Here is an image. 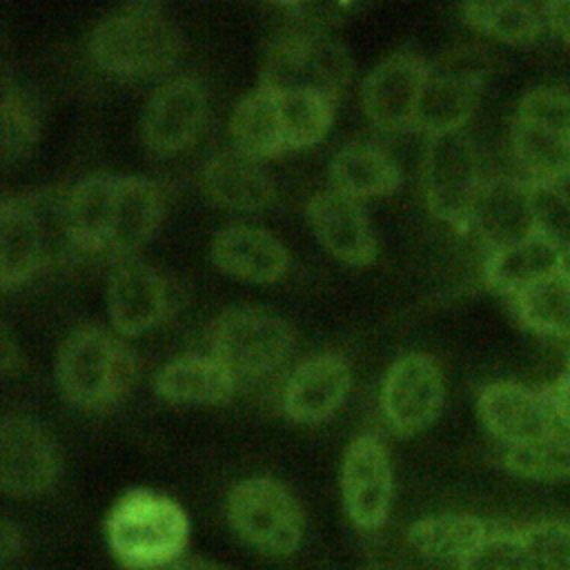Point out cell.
<instances>
[{"label": "cell", "mask_w": 570, "mask_h": 570, "mask_svg": "<svg viewBox=\"0 0 570 570\" xmlns=\"http://www.w3.org/2000/svg\"><path fill=\"white\" fill-rule=\"evenodd\" d=\"M60 461L47 430L29 416L7 414L0 430V483L11 497H33L58 479Z\"/></svg>", "instance_id": "obj_14"}, {"label": "cell", "mask_w": 570, "mask_h": 570, "mask_svg": "<svg viewBox=\"0 0 570 570\" xmlns=\"http://www.w3.org/2000/svg\"><path fill=\"white\" fill-rule=\"evenodd\" d=\"M167 212L165 187L145 176H116L105 252L129 254L142 247L163 225Z\"/></svg>", "instance_id": "obj_20"}, {"label": "cell", "mask_w": 570, "mask_h": 570, "mask_svg": "<svg viewBox=\"0 0 570 570\" xmlns=\"http://www.w3.org/2000/svg\"><path fill=\"white\" fill-rule=\"evenodd\" d=\"M559 430L570 434V370H566L550 387H546Z\"/></svg>", "instance_id": "obj_40"}, {"label": "cell", "mask_w": 570, "mask_h": 570, "mask_svg": "<svg viewBox=\"0 0 570 570\" xmlns=\"http://www.w3.org/2000/svg\"><path fill=\"white\" fill-rule=\"evenodd\" d=\"M171 570H225V568L200 557H187V559H180Z\"/></svg>", "instance_id": "obj_44"}, {"label": "cell", "mask_w": 570, "mask_h": 570, "mask_svg": "<svg viewBox=\"0 0 570 570\" xmlns=\"http://www.w3.org/2000/svg\"><path fill=\"white\" fill-rule=\"evenodd\" d=\"M483 180L476 145L463 129L428 138L423 151L425 203L441 223L461 236L470 234V218Z\"/></svg>", "instance_id": "obj_7"}, {"label": "cell", "mask_w": 570, "mask_h": 570, "mask_svg": "<svg viewBox=\"0 0 570 570\" xmlns=\"http://www.w3.org/2000/svg\"><path fill=\"white\" fill-rule=\"evenodd\" d=\"M430 62L419 53L399 51L381 60L363 82V109L383 131L412 129Z\"/></svg>", "instance_id": "obj_15"}, {"label": "cell", "mask_w": 570, "mask_h": 570, "mask_svg": "<svg viewBox=\"0 0 570 570\" xmlns=\"http://www.w3.org/2000/svg\"><path fill=\"white\" fill-rule=\"evenodd\" d=\"M229 134L236 149L256 160L285 154L287 147L283 138L276 94L265 87H256L243 96L234 107Z\"/></svg>", "instance_id": "obj_28"}, {"label": "cell", "mask_w": 570, "mask_h": 570, "mask_svg": "<svg viewBox=\"0 0 570 570\" xmlns=\"http://www.w3.org/2000/svg\"><path fill=\"white\" fill-rule=\"evenodd\" d=\"M107 307L120 336L149 332L171 312L169 285L156 267L142 261H127L109 278Z\"/></svg>", "instance_id": "obj_17"}, {"label": "cell", "mask_w": 570, "mask_h": 570, "mask_svg": "<svg viewBox=\"0 0 570 570\" xmlns=\"http://www.w3.org/2000/svg\"><path fill=\"white\" fill-rule=\"evenodd\" d=\"M330 180L332 189L354 200H365L396 191L401 185V169L379 145L350 142L334 154Z\"/></svg>", "instance_id": "obj_26"}, {"label": "cell", "mask_w": 570, "mask_h": 570, "mask_svg": "<svg viewBox=\"0 0 570 570\" xmlns=\"http://www.w3.org/2000/svg\"><path fill=\"white\" fill-rule=\"evenodd\" d=\"M278 9L289 16L294 22L301 24V29H316L338 22L345 18L347 11L354 9L350 2H292V4H278Z\"/></svg>", "instance_id": "obj_39"}, {"label": "cell", "mask_w": 570, "mask_h": 570, "mask_svg": "<svg viewBox=\"0 0 570 570\" xmlns=\"http://www.w3.org/2000/svg\"><path fill=\"white\" fill-rule=\"evenodd\" d=\"M350 73V53L336 38L298 27L267 45L258 87L274 94L305 91L338 100Z\"/></svg>", "instance_id": "obj_5"}, {"label": "cell", "mask_w": 570, "mask_h": 570, "mask_svg": "<svg viewBox=\"0 0 570 570\" xmlns=\"http://www.w3.org/2000/svg\"><path fill=\"white\" fill-rule=\"evenodd\" d=\"M40 136V107L36 98L2 76L0 94V154L4 165L22 163L36 147Z\"/></svg>", "instance_id": "obj_32"}, {"label": "cell", "mask_w": 570, "mask_h": 570, "mask_svg": "<svg viewBox=\"0 0 570 570\" xmlns=\"http://www.w3.org/2000/svg\"><path fill=\"white\" fill-rule=\"evenodd\" d=\"M490 69V56L479 45H456L439 53L430 62L412 129L428 138L463 129Z\"/></svg>", "instance_id": "obj_6"}, {"label": "cell", "mask_w": 570, "mask_h": 570, "mask_svg": "<svg viewBox=\"0 0 570 570\" xmlns=\"http://www.w3.org/2000/svg\"><path fill=\"white\" fill-rule=\"evenodd\" d=\"M212 354L236 376H263L285 363L294 345L289 323L261 307L223 312L212 327Z\"/></svg>", "instance_id": "obj_9"}, {"label": "cell", "mask_w": 570, "mask_h": 570, "mask_svg": "<svg viewBox=\"0 0 570 570\" xmlns=\"http://www.w3.org/2000/svg\"><path fill=\"white\" fill-rule=\"evenodd\" d=\"M476 412L501 448L528 445L559 430L546 390H532L512 381L481 387Z\"/></svg>", "instance_id": "obj_12"}, {"label": "cell", "mask_w": 570, "mask_h": 570, "mask_svg": "<svg viewBox=\"0 0 570 570\" xmlns=\"http://www.w3.org/2000/svg\"><path fill=\"white\" fill-rule=\"evenodd\" d=\"M566 370H570V341H568V358H566Z\"/></svg>", "instance_id": "obj_45"}, {"label": "cell", "mask_w": 570, "mask_h": 570, "mask_svg": "<svg viewBox=\"0 0 570 570\" xmlns=\"http://www.w3.org/2000/svg\"><path fill=\"white\" fill-rule=\"evenodd\" d=\"M501 465L523 479L563 481L570 479V434L563 430L514 448H501Z\"/></svg>", "instance_id": "obj_34"}, {"label": "cell", "mask_w": 570, "mask_h": 570, "mask_svg": "<svg viewBox=\"0 0 570 570\" xmlns=\"http://www.w3.org/2000/svg\"><path fill=\"white\" fill-rule=\"evenodd\" d=\"M461 16L474 31L508 45H530L546 27L543 4L528 2H468Z\"/></svg>", "instance_id": "obj_31"}, {"label": "cell", "mask_w": 570, "mask_h": 570, "mask_svg": "<svg viewBox=\"0 0 570 570\" xmlns=\"http://www.w3.org/2000/svg\"><path fill=\"white\" fill-rule=\"evenodd\" d=\"M238 379L214 354L171 358L154 379V390L169 403H225L236 394Z\"/></svg>", "instance_id": "obj_23"}, {"label": "cell", "mask_w": 570, "mask_h": 570, "mask_svg": "<svg viewBox=\"0 0 570 570\" xmlns=\"http://www.w3.org/2000/svg\"><path fill=\"white\" fill-rule=\"evenodd\" d=\"M490 525L470 512H441L416 519L407 528V541L432 559L461 561L488 534Z\"/></svg>", "instance_id": "obj_30"}, {"label": "cell", "mask_w": 570, "mask_h": 570, "mask_svg": "<svg viewBox=\"0 0 570 570\" xmlns=\"http://www.w3.org/2000/svg\"><path fill=\"white\" fill-rule=\"evenodd\" d=\"M341 494L345 514L361 530H376L387 521L394 481L383 441L358 434L345 450L341 465Z\"/></svg>", "instance_id": "obj_11"}, {"label": "cell", "mask_w": 570, "mask_h": 570, "mask_svg": "<svg viewBox=\"0 0 570 570\" xmlns=\"http://www.w3.org/2000/svg\"><path fill=\"white\" fill-rule=\"evenodd\" d=\"M0 365H2V372L4 374H11L13 370L20 367V354H18V347L13 345L11 336L4 332L2 334V345H0Z\"/></svg>", "instance_id": "obj_43"}, {"label": "cell", "mask_w": 570, "mask_h": 570, "mask_svg": "<svg viewBox=\"0 0 570 570\" xmlns=\"http://www.w3.org/2000/svg\"><path fill=\"white\" fill-rule=\"evenodd\" d=\"M445 385L439 363L423 352L399 356L381 385V412L392 432L412 436L423 432L443 407Z\"/></svg>", "instance_id": "obj_10"}, {"label": "cell", "mask_w": 570, "mask_h": 570, "mask_svg": "<svg viewBox=\"0 0 570 570\" xmlns=\"http://www.w3.org/2000/svg\"><path fill=\"white\" fill-rule=\"evenodd\" d=\"M212 263L227 276L249 283H274L289 267L285 245L267 229L227 225L212 240Z\"/></svg>", "instance_id": "obj_21"}, {"label": "cell", "mask_w": 570, "mask_h": 570, "mask_svg": "<svg viewBox=\"0 0 570 570\" xmlns=\"http://www.w3.org/2000/svg\"><path fill=\"white\" fill-rule=\"evenodd\" d=\"M276 102H278L285 147L289 151V149L312 147L321 142V138H325V134L332 127L334 109L338 100L321 94L294 91V94H276Z\"/></svg>", "instance_id": "obj_33"}, {"label": "cell", "mask_w": 570, "mask_h": 570, "mask_svg": "<svg viewBox=\"0 0 570 570\" xmlns=\"http://www.w3.org/2000/svg\"><path fill=\"white\" fill-rule=\"evenodd\" d=\"M530 570H570V523L541 519L519 528Z\"/></svg>", "instance_id": "obj_36"}, {"label": "cell", "mask_w": 570, "mask_h": 570, "mask_svg": "<svg viewBox=\"0 0 570 570\" xmlns=\"http://www.w3.org/2000/svg\"><path fill=\"white\" fill-rule=\"evenodd\" d=\"M207 116V94L196 76L183 73L163 82L142 111L140 136L147 149L167 156L183 151L200 134Z\"/></svg>", "instance_id": "obj_13"}, {"label": "cell", "mask_w": 570, "mask_h": 570, "mask_svg": "<svg viewBox=\"0 0 570 570\" xmlns=\"http://www.w3.org/2000/svg\"><path fill=\"white\" fill-rule=\"evenodd\" d=\"M116 176H87L65 189V225L76 249L105 252Z\"/></svg>", "instance_id": "obj_27"}, {"label": "cell", "mask_w": 570, "mask_h": 570, "mask_svg": "<svg viewBox=\"0 0 570 570\" xmlns=\"http://www.w3.org/2000/svg\"><path fill=\"white\" fill-rule=\"evenodd\" d=\"M105 537L125 570L174 568L189 541V517L171 497L134 488L107 512Z\"/></svg>", "instance_id": "obj_1"}, {"label": "cell", "mask_w": 570, "mask_h": 570, "mask_svg": "<svg viewBox=\"0 0 570 570\" xmlns=\"http://www.w3.org/2000/svg\"><path fill=\"white\" fill-rule=\"evenodd\" d=\"M568 261L541 236L492 252L483 263V283L508 298L519 296L539 281L559 272Z\"/></svg>", "instance_id": "obj_24"}, {"label": "cell", "mask_w": 570, "mask_h": 570, "mask_svg": "<svg viewBox=\"0 0 570 570\" xmlns=\"http://www.w3.org/2000/svg\"><path fill=\"white\" fill-rule=\"evenodd\" d=\"M65 225V189L4 196L0 205V285H24L71 249Z\"/></svg>", "instance_id": "obj_3"}, {"label": "cell", "mask_w": 570, "mask_h": 570, "mask_svg": "<svg viewBox=\"0 0 570 570\" xmlns=\"http://www.w3.org/2000/svg\"><path fill=\"white\" fill-rule=\"evenodd\" d=\"M546 27L563 42L570 45V0L543 4Z\"/></svg>", "instance_id": "obj_41"}, {"label": "cell", "mask_w": 570, "mask_h": 570, "mask_svg": "<svg viewBox=\"0 0 570 570\" xmlns=\"http://www.w3.org/2000/svg\"><path fill=\"white\" fill-rule=\"evenodd\" d=\"M470 232L488 254L537 236L532 185L517 176L485 178L472 209Z\"/></svg>", "instance_id": "obj_16"}, {"label": "cell", "mask_w": 570, "mask_h": 570, "mask_svg": "<svg viewBox=\"0 0 570 570\" xmlns=\"http://www.w3.org/2000/svg\"><path fill=\"white\" fill-rule=\"evenodd\" d=\"M203 189L216 205L234 212H258L272 205L276 187L261 163L238 149L212 156L203 167Z\"/></svg>", "instance_id": "obj_22"}, {"label": "cell", "mask_w": 570, "mask_h": 570, "mask_svg": "<svg viewBox=\"0 0 570 570\" xmlns=\"http://www.w3.org/2000/svg\"><path fill=\"white\" fill-rule=\"evenodd\" d=\"M517 116L570 134V91L561 87H534L521 98Z\"/></svg>", "instance_id": "obj_38"}, {"label": "cell", "mask_w": 570, "mask_h": 570, "mask_svg": "<svg viewBox=\"0 0 570 570\" xmlns=\"http://www.w3.org/2000/svg\"><path fill=\"white\" fill-rule=\"evenodd\" d=\"M456 570H530L519 530H490V534L468 552Z\"/></svg>", "instance_id": "obj_37"}, {"label": "cell", "mask_w": 570, "mask_h": 570, "mask_svg": "<svg viewBox=\"0 0 570 570\" xmlns=\"http://www.w3.org/2000/svg\"><path fill=\"white\" fill-rule=\"evenodd\" d=\"M56 374L69 403L102 412L127 396L138 374V358L111 332L98 325H82L62 341Z\"/></svg>", "instance_id": "obj_4"}, {"label": "cell", "mask_w": 570, "mask_h": 570, "mask_svg": "<svg viewBox=\"0 0 570 570\" xmlns=\"http://www.w3.org/2000/svg\"><path fill=\"white\" fill-rule=\"evenodd\" d=\"M350 383V365L341 354H312L287 376L283 390V412L294 423H321L343 405Z\"/></svg>", "instance_id": "obj_18"}, {"label": "cell", "mask_w": 570, "mask_h": 570, "mask_svg": "<svg viewBox=\"0 0 570 570\" xmlns=\"http://www.w3.org/2000/svg\"><path fill=\"white\" fill-rule=\"evenodd\" d=\"M510 147L521 178L530 185H552L570 178V134L514 116Z\"/></svg>", "instance_id": "obj_25"}, {"label": "cell", "mask_w": 570, "mask_h": 570, "mask_svg": "<svg viewBox=\"0 0 570 570\" xmlns=\"http://www.w3.org/2000/svg\"><path fill=\"white\" fill-rule=\"evenodd\" d=\"M534 229L566 261H570V178L552 185H532Z\"/></svg>", "instance_id": "obj_35"}, {"label": "cell", "mask_w": 570, "mask_h": 570, "mask_svg": "<svg viewBox=\"0 0 570 570\" xmlns=\"http://www.w3.org/2000/svg\"><path fill=\"white\" fill-rule=\"evenodd\" d=\"M510 305L525 330L570 341V263L510 298Z\"/></svg>", "instance_id": "obj_29"}, {"label": "cell", "mask_w": 570, "mask_h": 570, "mask_svg": "<svg viewBox=\"0 0 570 570\" xmlns=\"http://www.w3.org/2000/svg\"><path fill=\"white\" fill-rule=\"evenodd\" d=\"M227 521L245 543L272 557L292 554L303 539V510L296 497L269 476H249L232 488Z\"/></svg>", "instance_id": "obj_8"}, {"label": "cell", "mask_w": 570, "mask_h": 570, "mask_svg": "<svg viewBox=\"0 0 570 570\" xmlns=\"http://www.w3.org/2000/svg\"><path fill=\"white\" fill-rule=\"evenodd\" d=\"M307 218L316 238L338 261L365 267L376 258V238L358 200L325 189L307 200Z\"/></svg>", "instance_id": "obj_19"}, {"label": "cell", "mask_w": 570, "mask_h": 570, "mask_svg": "<svg viewBox=\"0 0 570 570\" xmlns=\"http://www.w3.org/2000/svg\"><path fill=\"white\" fill-rule=\"evenodd\" d=\"M20 550V532L18 525H13L9 519H2L0 525V554L2 561H9Z\"/></svg>", "instance_id": "obj_42"}, {"label": "cell", "mask_w": 570, "mask_h": 570, "mask_svg": "<svg viewBox=\"0 0 570 570\" xmlns=\"http://www.w3.org/2000/svg\"><path fill=\"white\" fill-rule=\"evenodd\" d=\"M89 56L111 76L127 80L149 78L176 62L180 56V31L163 4H125L94 27Z\"/></svg>", "instance_id": "obj_2"}]
</instances>
